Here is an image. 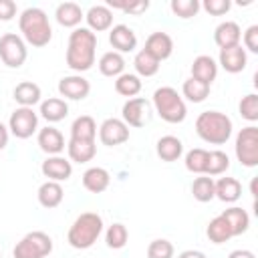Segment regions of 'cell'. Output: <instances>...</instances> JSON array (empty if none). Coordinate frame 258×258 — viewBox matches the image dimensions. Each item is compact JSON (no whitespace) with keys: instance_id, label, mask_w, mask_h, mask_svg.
<instances>
[{"instance_id":"cell-22","label":"cell","mask_w":258,"mask_h":258,"mask_svg":"<svg viewBox=\"0 0 258 258\" xmlns=\"http://www.w3.org/2000/svg\"><path fill=\"white\" fill-rule=\"evenodd\" d=\"M111 183V173L105 169V167H89L85 173H83V187L91 194H103Z\"/></svg>"},{"instance_id":"cell-26","label":"cell","mask_w":258,"mask_h":258,"mask_svg":"<svg viewBox=\"0 0 258 258\" xmlns=\"http://www.w3.org/2000/svg\"><path fill=\"white\" fill-rule=\"evenodd\" d=\"M155 151H157V157H159L161 161L171 163V161H177V159L181 157V153H183V143H181V139L175 137V135H163V137L157 141Z\"/></svg>"},{"instance_id":"cell-2","label":"cell","mask_w":258,"mask_h":258,"mask_svg":"<svg viewBox=\"0 0 258 258\" xmlns=\"http://www.w3.org/2000/svg\"><path fill=\"white\" fill-rule=\"evenodd\" d=\"M18 28L22 32V40L34 48L46 46L52 38V26L48 22V16L42 8H36V6H30L20 12Z\"/></svg>"},{"instance_id":"cell-20","label":"cell","mask_w":258,"mask_h":258,"mask_svg":"<svg viewBox=\"0 0 258 258\" xmlns=\"http://www.w3.org/2000/svg\"><path fill=\"white\" fill-rule=\"evenodd\" d=\"M218 77V62L210 56V54H200L194 58L191 62V79L200 81V83H206V85H212Z\"/></svg>"},{"instance_id":"cell-1","label":"cell","mask_w":258,"mask_h":258,"mask_svg":"<svg viewBox=\"0 0 258 258\" xmlns=\"http://www.w3.org/2000/svg\"><path fill=\"white\" fill-rule=\"evenodd\" d=\"M97 52V34L91 32L87 26H79L69 34L67 44V67L77 75L89 71L95 64Z\"/></svg>"},{"instance_id":"cell-43","label":"cell","mask_w":258,"mask_h":258,"mask_svg":"<svg viewBox=\"0 0 258 258\" xmlns=\"http://www.w3.org/2000/svg\"><path fill=\"white\" fill-rule=\"evenodd\" d=\"M200 8H204L212 16H222L232 8V2L230 0H204V4H200Z\"/></svg>"},{"instance_id":"cell-49","label":"cell","mask_w":258,"mask_h":258,"mask_svg":"<svg viewBox=\"0 0 258 258\" xmlns=\"http://www.w3.org/2000/svg\"><path fill=\"white\" fill-rule=\"evenodd\" d=\"M177 258H206V254L200 250H183Z\"/></svg>"},{"instance_id":"cell-8","label":"cell","mask_w":258,"mask_h":258,"mask_svg":"<svg viewBox=\"0 0 258 258\" xmlns=\"http://www.w3.org/2000/svg\"><path fill=\"white\" fill-rule=\"evenodd\" d=\"M236 157L244 167L258 165V127L248 125L236 135Z\"/></svg>"},{"instance_id":"cell-28","label":"cell","mask_w":258,"mask_h":258,"mask_svg":"<svg viewBox=\"0 0 258 258\" xmlns=\"http://www.w3.org/2000/svg\"><path fill=\"white\" fill-rule=\"evenodd\" d=\"M220 216L228 222V226L232 230V236H242L250 228V216H248V212L242 210V208H238V206H232V208L224 210Z\"/></svg>"},{"instance_id":"cell-36","label":"cell","mask_w":258,"mask_h":258,"mask_svg":"<svg viewBox=\"0 0 258 258\" xmlns=\"http://www.w3.org/2000/svg\"><path fill=\"white\" fill-rule=\"evenodd\" d=\"M208 153H210V151H206V149H202V147H194V149H189V151L185 153V159H183L185 169L191 171V173H198V175H206Z\"/></svg>"},{"instance_id":"cell-17","label":"cell","mask_w":258,"mask_h":258,"mask_svg":"<svg viewBox=\"0 0 258 258\" xmlns=\"http://www.w3.org/2000/svg\"><path fill=\"white\" fill-rule=\"evenodd\" d=\"M36 143L38 147L46 153V155H60L64 151V137L62 133L52 127V125H46L44 129H38V137H36Z\"/></svg>"},{"instance_id":"cell-13","label":"cell","mask_w":258,"mask_h":258,"mask_svg":"<svg viewBox=\"0 0 258 258\" xmlns=\"http://www.w3.org/2000/svg\"><path fill=\"white\" fill-rule=\"evenodd\" d=\"M218 64L230 75L242 73L248 64V52L242 48V44H236V46H230V48H220Z\"/></svg>"},{"instance_id":"cell-24","label":"cell","mask_w":258,"mask_h":258,"mask_svg":"<svg viewBox=\"0 0 258 258\" xmlns=\"http://www.w3.org/2000/svg\"><path fill=\"white\" fill-rule=\"evenodd\" d=\"M214 196L224 204H234L242 196V183L236 177H220L214 181Z\"/></svg>"},{"instance_id":"cell-10","label":"cell","mask_w":258,"mask_h":258,"mask_svg":"<svg viewBox=\"0 0 258 258\" xmlns=\"http://www.w3.org/2000/svg\"><path fill=\"white\" fill-rule=\"evenodd\" d=\"M121 119L127 127H143L151 119V103L143 97L127 99L121 109Z\"/></svg>"},{"instance_id":"cell-42","label":"cell","mask_w":258,"mask_h":258,"mask_svg":"<svg viewBox=\"0 0 258 258\" xmlns=\"http://www.w3.org/2000/svg\"><path fill=\"white\" fill-rule=\"evenodd\" d=\"M173 244L165 238H157L147 246V258H173Z\"/></svg>"},{"instance_id":"cell-35","label":"cell","mask_w":258,"mask_h":258,"mask_svg":"<svg viewBox=\"0 0 258 258\" xmlns=\"http://www.w3.org/2000/svg\"><path fill=\"white\" fill-rule=\"evenodd\" d=\"M181 95L189 101V103H202L210 97V85L206 83H200L196 79H185L183 85H181Z\"/></svg>"},{"instance_id":"cell-27","label":"cell","mask_w":258,"mask_h":258,"mask_svg":"<svg viewBox=\"0 0 258 258\" xmlns=\"http://www.w3.org/2000/svg\"><path fill=\"white\" fill-rule=\"evenodd\" d=\"M12 97H14V101H16L20 107H34L36 103H40L42 93H40V87H38L36 83H32V81H22V83H18V85L14 87Z\"/></svg>"},{"instance_id":"cell-7","label":"cell","mask_w":258,"mask_h":258,"mask_svg":"<svg viewBox=\"0 0 258 258\" xmlns=\"http://www.w3.org/2000/svg\"><path fill=\"white\" fill-rule=\"evenodd\" d=\"M28 48L20 34L6 32L0 36V60L8 69H20L26 62Z\"/></svg>"},{"instance_id":"cell-32","label":"cell","mask_w":258,"mask_h":258,"mask_svg":"<svg viewBox=\"0 0 258 258\" xmlns=\"http://www.w3.org/2000/svg\"><path fill=\"white\" fill-rule=\"evenodd\" d=\"M143 83L137 75L133 73H123L115 79V91L121 95V97H127V99H133L135 95H139Z\"/></svg>"},{"instance_id":"cell-21","label":"cell","mask_w":258,"mask_h":258,"mask_svg":"<svg viewBox=\"0 0 258 258\" xmlns=\"http://www.w3.org/2000/svg\"><path fill=\"white\" fill-rule=\"evenodd\" d=\"M54 18H56V22H58L60 26L75 30V28H79L81 20L85 18V12H83V8H81L77 2H62V4L56 6Z\"/></svg>"},{"instance_id":"cell-12","label":"cell","mask_w":258,"mask_h":258,"mask_svg":"<svg viewBox=\"0 0 258 258\" xmlns=\"http://www.w3.org/2000/svg\"><path fill=\"white\" fill-rule=\"evenodd\" d=\"M58 93L69 101H83L91 93V83L83 75H69L58 81Z\"/></svg>"},{"instance_id":"cell-47","label":"cell","mask_w":258,"mask_h":258,"mask_svg":"<svg viewBox=\"0 0 258 258\" xmlns=\"http://www.w3.org/2000/svg\"><path fill=\"white\" fill-rule=\"evenodd\" d=\"M8 137H10V131H8V127L4 125V123H0V151L8 145Z\"/></svg>"},{"instance_id":"cell-44","label":"cell","mask_w":258,"mask_h":258,"mask_svg":"<svg viewBox=\"0 0 258 258\" xmlns=\"http://www.w3.org/2000/svg\"><path fill=\"white\" fill-rule=\"evenodd\" d=\"M109 8H113V10H123L125 14H141V12H145L147 8H149V0H139V2H129V4H119V2H109L107 4Z\"/></svg>"},{"instance_id":"cell-33","label":"cell","mask_w":258,"mask_h":258,"mask_svg":"<svg viewBox=\"0 0 258 258\" xmlns=\"http://www.w3.org/2000/svg\"><path fill=\"white\" fill-rule=\"evenodd\" d=\"M206 236H208V240H210L212 244H224V242H228L230 238H234V236H232V230H230V226H228V222H226L222 216H216L214 220H210V224H208V228H206Z\"/></svg>"},{"instance_id":"cell-38","label":"cell","mask_w":258,"mask_h":258,"mask_svg":"<svg viewBox=\"0 0 258 258\" xmlns=\"http://www.w3.org/2000/svg\"><path fill=\"white\" fill-rule=\"evenodd\" d=\"M191 194L198 202L206 204V202H212L216 196H214V179L210 175H200L194 179L191 183Z\"/></svg>"},{"instance_id":"cell-9","label":"cell","mask_w":258,"mask_h":258,"mask_svg":"<svg viewBox=\"0 0 258 258\" xmlns=\"http://www.w3.org/2000/svg\"><path fill=\"white\" fill-rule=\"evenodd\" d=\"M8 131L16 139H28L38 131V115L32 107H16L8 119Z\"/></svg>"},{"instance_id":"cell-3","label":"cell","mask_w":258,"mask_h":258,"mask_svg":"<svg viewBox=\"0 0 258 258\" xmlns=\"http://www.w3.org/2000/svg\"><path fill=\"white\" fill-rule=\"evenodd\" d=\"M232 119L222 111H204L196 119V133L210 145H224L232 137Z\"/></svg>"},{"instance_id":"cell-50","label":"cell","mask_w":258,"mask_h":258,"mask_svg":"<svg viewBox=\"0 0 258 258\" xmlns=\"http://www.w3.org/2000/svg\"><path fill=\"white\" fill-rule=\"evenodd\" d=\"M0 256H2V252H0Z\"/></svg>"},{"instance_id":"cell-30","label":"cell","mask_w":258,"mask_h":258,"mask_svg":"<svg viewBox=\"0 0 258 258\" xmlns=\"http://www.w3.org/2000/svg\"><path fill=\"white\" fill-rule=\"evenodd\" d=\"M95 137H97V123L91 115H79L71 123V139L95 141Z\"/></svg>"},{"instance_id":"cell-11","label":"cell","mask_w":258,"mask_h":258,"mask_svg":"<svg viewBox=\"0 0 258 258\" xmlns=\"http://www.w3.org/2000/svg\"><path fill=\"white\" fill-rule=\"evenodd\" d=\"M129 139V127L123 123V119L109 117L99 127V141L107 147H117Z\"/></svg>"},{"instance_id":"cell-48","label":"cell","mask_w":258,"mask_h":258,"mask_svg":"<svg viewBox=\"0 0 258 258\" xmlns=\"http://www.w3.org/2000/svg\"><path fill=\"white\" fill-rule=\"evenodd\" d=\"M228 258H256L254 256V252H250V250H232L230 254H228Z\"/></svg>"},{"instance_id":"cell-4","label":"cell","mask_w":258,"mask_h":258,"mask_svg":"<svg viewBox=\"0 0 258 258\" xmlns=\"http://www.w3.org/2000/svg\"><path fill=\"white\" fill-rule=\"evenodd\" d=\"M101 232H103V218L97 212H83L71 224L67 242L75 250H87L97 242Z\"/></svg>"},{"instance_id":"cell-45","label":"cell","mask_w":258,"mask_h":258,"mask_svg":"<svg viewBox=\"0 0 258 258\" xmlns=\"http://www.w3.org/2000/svg\"><path fill=\"white\" fill-rule=\"evenodd\" d=\"M242 42H244V50L254 52V54L258 52V24H252L244 30Z\"/></svg>"},{"instance_id":"cell-16","label":"cell","mask_w":258,"mask_h":258,"mask_svg":"<svg viewBox=\"0 0 258 258\" xmlns=\"http://www.w3.org/2000/svg\"><path fill=\"white\" fill-rule=\"evenodd\" d=\"M109 42L113 46L115 52L123 54V52H131L137 48V36L135 32L127 26V24H115L109 30Z\"/></svg>"},{"instance_id":"cell-25","label":"cell","mask_w":258,"mask_h":258,"mask_svg":"<svg viewBox=\"0 0 258 258\" xmlns=\"http://www.w3.org/2000/svg\"><path fill=\"white\" fill-rule=\"evenodd\" d=\"M36 198H38V204H40L42 208L52 210V208L60 206V202H62V198H64V189H62V185H60L58 181L46 179V181L38 187Z\"/></svg>"},{"instance_id":"cell-41","label":"cell","mask_w":258,"mask_h":258,"mask_svg":"<svg viewBox=\"0 0 258 258\" xmlns=\"http://www.w3.org/2000/svg\"><path fill=\"white\" fill-rule=\"evenodd\" d=\"M238 111H240L242 119H246L250 123L258 121V95L256 93H250V95L242 97V101L238 105Z\"/></svg>"},{"instance_id":"cell-29","label":"cell","mask_w":258,"mask_h":258,"mask_svg":"<svg viewBox=\"0 0 258 258\" xmlns=\"http://www.w3.org/2000/svg\"><path fill=\"white\" fill-rule=\"evenodd\" d=\"M38 113L48 123H58V121H62L69 115V105L60 97H50V99H46V101L40 103V111Z\"/></svg>"},{"instance_id":"cell-37","label":"cell","mask_w":258,"mask_h":258,"mask_svg":"<svg viewBox=\"0 0 258 258\" xmlns=\"http://www.w3.org/2000/svg\"><path fill=\"white\" fill-rule=\"evenodd\" d=\"M230 167V157L228 153L220 151V149H214L208 153V165H206V175H222L226 173Z\"/></svg>"},{"instance_id":"cell-19","label":"cell","mask_w":258,"mask_h":258,"mask_svg":"<svg viewBox=\"0 0 258 258\" xmlns=\"http://www.w3.org/2000/svg\"><path fill=\"white\" fill-rule=\"evenodd\" d=\"M240 38H242V28L238 22L234 20H224L216 26L214 30V42L220 46V48H230V46H236L240 44Z\"/></svg>"},{"instance_id":"cell-18","label":"cell","mask_w":258,"mask_h":258,"mask_svg":"<svg viewBox=\"0 0 258 258\" xmlns=\"http://www.w3.org/2000/svg\"><path fill=\"white\" fill-rule=\"evenodd\" d=\"M145 50L149 54H153L161 62V60L171 56V52H173V38L167 32H161V30L151 32L147 36V40H145Z\"/></svg>"},{"instance_id":"cell-6","label":"cell","mask_w":258,"mask_h":258,"mask_svg":"<svg viewBox=\"0 0 258 258\" xmlns=\"http://www.w3.org/2000/svg\"><path fill=\"white\" fill-rule=\"evenodd\" d=\"M50 252H52V238L42 230H34L16 242L12 256L14 258H46Z\"/></svg>"},{"instance_id":"cell-31","label":"cell","mask_w":258,"mask_h":258,"mask_svg":"<svg viewBox=\"0 0 258 258\" xmlns=\"http://www.w3.org/2000/svg\"><path fill=\"white\" fill-rule=\"evenodd\" d=\"M99 71H101V75H105V77H119V75H123V71H125V58H123V54H119V52H115V50H109V52H105L101 58H99Z\"/></svg>"},{"instance_id":"cell-23","label":"cell","mask_w":258,"mask_h":258,"mask_svg":"<svg viewBox=\"0 0 258 258\" xmlns=\"http://www.w3.org/2000/svg\"><path fill=\"white\" fill-rule=\"evenodd\" d=\"M67 153H69V161L87 163L97 155V143L95 141H85V139H69Z\"/></svg>"},{"instance_id":"cell-14","label":"cell","mask_w":258,"mask_h":258,"mask_svg":"<svg viewBox=\"0 0 258 258\" xmlns=\"http://www.w3.org/2000/svg\"><path fill=\"white\" fill-rule=\"evenodd\" d=\"M85 20H87V28L91 32H95V34L111 30V26H113V10L107 4H93L85 12Z\"/></svg>"},{"instance_id":"cell-46","label":"cell","mask_w":258,"mask_h":258,"mask_svg":"<svg viewBox=\"0 0 258 258\" xmlns=\"http://www.w3.org/2000/svg\"><path fill=\"white\" fill-rule=\"evenodd\" d=\"M18 12V6L14 0H0V20L2 22H8L16 16Z\"/></svg>"},{"instance_id":"cell-15","label":"cell","mask_w":258,"mask_h":258,"mask_svg":"<svg viewBox=\"0 0 258 258\" xmlns=\"http://www.w3.org/2000/svg\"><path fill=\"white\" fill-rule=\"evenodd\" d=\"M40 171L44 177H48L50 181H67L71 175H73V163L60 155H48L42 165H40Z\"/></svg>"},{"instance_id":"cell-5","label":"cell","mask_w":258,"mask_h":258,"mask_svg":"<svg viewBox=\"0 0 258 258\" xmlns=\"http://www.w3.org/2000/svg\"><path fill=\"white\" fill-rule=\"evenodd\" d=\"M153 109L165 123H181L187 115L183 97L173 87H159L153 93Z\"/></svg>"},{"instance_id":"cell-34","label":"cell","mask_w":258,"mask_h":258,"mask_svg":"<svg viewBox=\"0 0 258 258\" xmlns=\"http://www.w3.org/2000/svg\"><path fill=\"white\" fill-rule=\"evenodd\" d=\"M133 67L137 71V77H153L159 71V60L153 54H149L145 48H141L133 58Z\"/></svg>"},{"instance_id":"cell-39","label":"cell","mask_w":258,"mask_h":258,"mask_svg":"<svg viewBox=\"0 0 258 258\" xmlns=\"http://www.w3.org/2000/svg\"><path fill=\"white\" fill-rule=\"evenodd\" d=\"M127 240H129V232H127V228H125L121 222L111 224V226L107 228V232H105V242H107V246L113 248V250L125 248Z\"/></svg>"},{"instance_id":"cell-40","label":"cell","mask_w":258,"mask_h":258,"mask_svg":"<svg viewBox=\"0 0 258 258\" xmlns=\"http://www.w3.org/2000/svg\"><path fill=\"white\" fill-rule=\"evenodd\" d=\"M169 8L177 18L187 20V18H194L200 12V2L198 0H171Z\"/></svg>"}]
</instances>
